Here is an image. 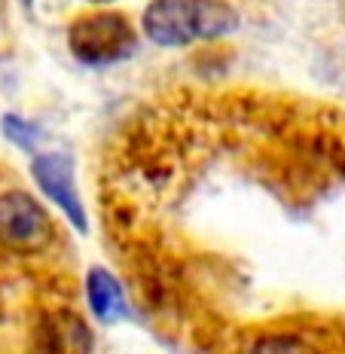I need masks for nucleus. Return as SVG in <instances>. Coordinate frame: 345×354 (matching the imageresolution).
Masks as SVG:
<instances>
[{
	"mask_svg": "<svg viewBox=\"0 0 345 354\" xmlns=\"http://www.w3.org/2000/svg\"><path fill=\"white\" fill-rule=\"evenodd\" d=\"M241 28V12L230 0H147L141 37L159 49L217 43Z\"/></svg>",
	"mask_w": 345,
	"mask_h": 354,
	"instance_id": "1",
	"label": "nucleus"
},
{
	"mask_svg": "<svg viewBox=\"0 0 345 354\" xmlns=\"http://www.w3.org/2000/svg\"><path fill=\"white\" fill-rule=\"evenodd\" d=\"M68 53L83 68L104 71L113 64L129 62L141 46V28L131 25V19L120 10H89L80 12L68 25L64 34Z\"/></svg>",
	"mask_w": 345,
	"mask_h": 354,
	"instance_id": "2",
	"label": "nucleus"
},
{
	"mask_svg": "<svg viewBox=\"0 0 345 354\" xmlns=\"http://www.w3.org/2000/svg\"><path fill=\"white\" fill-rule=\"evenodd\" d=\"M53 239L55 223L40 198L25 189L0 193V245L19 254H37L53 245Z\"/></svg>",
	"mask_w": 345,
	"mask_h": 354,
	"instance_id": "3",
	"label": "nucleus"
},
{
	"mask_svg": "<svg viewBox=\"0 0 345 354\" xmlns=\"http://www.w3.org/2000/svg\"><path fill=\"white\" fill-rule=\"evenodd\" d=\"M31 177L53 208L77 230L80 235L89 232V214L77 183V165L68 153L53 150V153H37L31 156Z\"/></svg>",
	"mask_w": 345,
	"mask_h": 354,
	"instance_id": "4",
	"label": "nucleus"
},
{
	"mask_svg": "<svg viewBox=\"0 0 345 354\" xmlns=\"http://www.w3.org/2000/svg\"><path fill=\"white\" fill-rule=\"evenodd\" d=\"M37 354H92V327L71 308H55L37 324Z\"/></svg>",
	"mask_w": 345,
	"mask_h": 354,
	"instance_id": "5",
	"label": "nucleus"
},
{
	"mask_svg": "<svg viewBox=\"0 0 345 354\" xmlns=\"http://www.w3.org/2000/svg\"><path fill=\"white\" fill-rule=\"evenodd\" d=\"M86 302H89V312L101 324H116L129 315L126 290L107 266H92L86 272Z\"/></svg>",
	"mask_w": 345,
	"mask_h": 354,
	"instance_id": "6",
	"label": "nucleus"
},
{
	"mask_svg": "<svg viewBox=\"0 0 345 354\" xmlns=\"http://www.w3.org/2000/svg\"><path fill=\"white\" fill-rule=\"evenodd\" d=\"M248 354H318V348L297 333H263L251 342Z\"/></svg>",
	"mask_w": 345,
	"mask_h": 354,
	"instance_id": "7",
	"label": "nucleus"
},
{
	"mask_svg": "<svg viewBox=\"0 0 345 354\" xmlns=\"http://www.w3.org/2000/svg\"><path fill=\"white\" fill-rule=\"evenodd\" d=\"M0 129H3L6 141H10L12 147H19L21 153H31V156H37V147H40L43 131L37 129L31 120L16 116V113H6L3 120H0Z\"/></svg>",
	"mask_w": 345,
	"mask_h": 354,
	"instance_id": "8",
	"label": "nucleus"
},
{
	"mask_svg": "<svg viewBox=\"0 0 345 354\" xmlns=\"http://www.w3.org/2000/svg\"><path fill=\"white\" fill-rule=\"evenodd\" d=\"M86 3H92L95 10H98V6H110V3H116V0H86Z\"/></svg>",
	"mask_w": 345,
	"mask_h": 354,
	"instance_id": "9",
	"label": "nucleus"
},
{
	"mask_svg": "<svg viewBox=\"0 0 345 354\" xmlns=\"http://www.w3.org/2000/svg\"><path fill=\"white\" fill-rule=\"evenodd\" d=\"M31 3H34V0H25V6H31Z\"/></svg>",
	"mask_w": 345,
	"mask_h": 354,
	"instance_id": "10",
	"label": "nucleus"
}]
</instances>
